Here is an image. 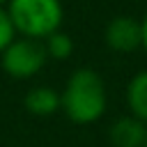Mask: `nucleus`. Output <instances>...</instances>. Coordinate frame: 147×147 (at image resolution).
<instances>
[{
    "mask_svg": "<svg viewBox=\"0 0 147 147\" xmlns=\"http://www.w3.org/2000/svg\"><path fill=\"white\" fill-rule=\"evenodd\" d=\"M48 62L46 48L41 39L30 37H16L2 53H0V67L9 78L28 80L34 78Z\"/></svg>",
    "mask_w": 147,
    "mask_h": 147,
    "instance_id": "obj_3",
    "label": "nucleus"
},
{
    "mask_svg": "<svg viewBox=\"0 0 147 147\" xmlns=\"http://www.w3.org/2000/svg\"><path fill=\"white\" fill-rule=\"evenodd\" d=\"M7 2H9V0H0V5H7Z\"/></svg>",
    "mask_w": 147,
    "mask_h": 147,
    "instance_id": "obj_11",
    "label": "nucleus"
},
{
    "mask_svg": "<svg viewBox=\"0 0 147 147\" xmlns=\"http://www.w3.org/2000/svg\"><path fill=\"white\" fill-rule=\"evenodd\" d=\"M142 147H147V138H145V145H142Z\"/></svg>",
    "mask_w": 147,
    "mask_h": 147,
    "instance_id": "obj_12",
    "label": "nucleus"
},
{
    "mask_svg": "<svg viewBox=\"0 0 147 147\" xmlns=\"http://www.w3.org/2000/svg\"><path fill=\"white\" fill-rule=\"evenodd\" d=\"M126 108L129 115L147 124V69L133 74L126 83Z\"/></svg>",
    "mask_w": 147,
    "mask_h": 147,
    "instance_id": "obj_7",
    "label": "nucleus"
},
{
    "mask_svg": "<svg viewBox=\"0 0 147 147\" xmlns=\"http://www.w3.org/2000/svg\"><path fill=\"white\" fill-rule=\"evenodd\" d=\"M5 7L18 37L44 41L55 30H62L64 23L62 0H9Z\"/></svg>",
    "mask_w": 147,
    "mask_h": 147,
    "instance_id": "obj_2",
    "label": "nucleus"
},
{
    "mask_svg": "<svg viewBox=\"0 0 147 147\" xmlns=\"http://www.w3.org/2000/svg\"><path fill=\"white\" fill-rule=\"evenodd\" d=\"M16 37H18V34H16V28H14L11 18H9V11H7L5 5H0V53H2Z\"/></svg>",
    "mask_w": 147,
    "mask_h": 147,
    "instance_id": "obj_9",
    "label": "nucleus"
},
{
    "mask_svg": "<svg viewBox=\"0 0 147 147\" xmlns=\"http://www.w3.org/2000/svg\"><path fill=\"white\" fill-rule=\"evenodd\" d=\"M140 28H142V46H140V48L147 53V14L142 16V21H140Z\"/></svg>",
    "mask_w": 147,
    "mask_h": 147,
    "instance_id": "obj_10",
    "label": "nucleus"
},
{
    "mask_svg": "<svg viewBox=\"0 0 147 147\" xmlns=\"http://www.w3.org/2000/svg\"><path fill=\"white\" fill-rule=\"evenodd\" d=\"M23 106L34 117H51L60 110V92L48 85H37V87L28 90Z\"/></svg>",
    "mask_w": 147,
    "mask_h": 147,
    "instance_id": "obj_6",
    "label": "nucleus"
},
{
    "mask_svg": "<svg viewBox=\"0 0 147 147\" xmlns=\"http://www.w3.org/2000/svg\"><path fill=\"white\" fill-rule=\"evenodd\" d=\"M44 48H46L48 60H69L74 53V39L64 30H55L53 34L44 39Z\"/></svg>",
    "mask_w": 147,
    "mask_h": 147,
    "instance_id": "obj_8",
    "label": "nucleus"
},
{
    "mask_svg": "<svg viewBox=\"0 0 147 147\" xmlns=\"http://www.w3.org/2000/svg\"><path fill=\"white\" fill-rule=\"evenodd\" d=\"M108 108V92L103 78L90 69L80 67L71 71L62 92H60V110L74 124H94L103 117Z\"/></svg>",
    "mask_w": 147,
    "mask_h": 147,
    "instance_id": "obj_1",
    "label": "nucleus"
},
{
    "mask_svg": "<svg viewBox=\"0 0 147 147\" xmlns=\"http://www.w3.org/2000/svg\"><path fill=\"white\" fill-rule=\"evenodd\" d=\"M145 138H147V124L131 115L115 119L108 129V140L113 147H142Z\"/></svg>",
    "mask_w": 147,
    "mask_h": 147,
    "instance_id": "obj_5",
    "label": "nucleus"
},
{
    "mask_svg": "<svg viewBox=\"0 0 147 147\" xmlns=\"http://www.w3.org/2000/svg\"><path fill=\"white\" fill-rule=\"evenodd\" d=\"M103 41L113 53H133L142 46V28L140 21L126 14L113 16L103 28Z\"/></svg>",
    "mask_w": 147,
    "mask_h": 147,
    "instance_id": "obj_4",
    "label": "nucleus"
}]
</instances>
